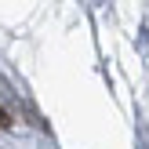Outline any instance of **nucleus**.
<instances>
[{"label":"nucleus","mask_w":149,"mask_h":149,"mask_svg":"<svg viewBox=\"0 0 149 149\" xmlns=\"http://www.w3.org/2000/svg\"><path fill=\"white\" fill-rule=\"evenodd\" d=\"M11 124H15V120H11V113H7V109L0 106V127H11Z\"/></svg>","instance_id":"nucleus-1"}]
</instances>
